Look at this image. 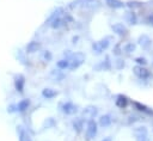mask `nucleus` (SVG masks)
<instances>
[{
    "mask_svg": "<svg viewBox=\"0 0 153 141\" xmlns=\"http://www.w3.org/2000/svg\"><path fill=\"white\" fill-rule=\"evenodd\" d=\"M68 61H69L68 68H69L71 70H74V69H76V68H79V67L84 63V61H85V54H82V53L72 54L71 57L68 59Z\"/></svg>",
    "mask_w": 153,
    "mask_h": 141,
    "instance_id": "1",
    "label": "nucleus"
},
{
    "mask_svg": "<svg viewBox=\"0 0 153 141\" xmlns=\"http://www.w3.org/2000/svg\"><path fill=\"white\" fill-rule=\"evenodd\" d=\"M110 41H111V37L108 36V37H104V38H102L100 41L93 43V44H92L93 53H96V54H100L102 51H104L105 49H108L109 45H110Z\"/></svg>",
    "mask_w": 153,
    "mask_h": 141,
    "instance_id": "2",
    "label": "nucleus"
},
{
    "mask_svg": "<svg viewBox=\"0 0 153 141\" xmlns=\"http://www.w3.org/2000/svg\"><path fill=\"white\" fill-rule=\"evenodd\" d=\"M97 131H98V128H97V123L94 122V119H88L87 125H86V131H85L86 140L87 141L92 140L97 135Z\"/></svg>",
    "mask_w": 153,
    "mask_h": 141,
    "instance_id": "3",
    "label": "nucleus"
},
{
    "mask_svg": "<svg viewBox=\"0 0 153 141\" xmlns=\"http://www.w3.org/2000/svg\"><path fill=\"white\" fill-rule=\"evenodd\" d=\"M133 73H134L139 79H142V80L148 79L149 75H151L148 69H146L143 66H139V65H136V66L133 68Z\"/></svg>",
    "mask_w": 153,
    "mask_h": 141,
    "instance_id": "4",
    "label": "nucleus"
},
{
    "mask_svg": "<svg viewBox=\"0 0 153 141\" xmlns=\"http://www.w3.org/2000/svg\"><path fill=\"white\" fill-rule=\"evenodd\" d=\"M111 29L118 36H127L128 35V29L123 23H116V24L111 25Z\"/></svg>",
    "mask_w": 153,
    "mask_h": 141,
    "instance_id": "5",
    "label": "nucleus"
},
{
    "mask_svg": "<svg viewBox=\"0 0 153 141\" xmlns=\"http://www.w3.org/2000/svg\"><path fill=\"white\" fill-rule=\"evenodd\" d=\"M61 110H62V112H65L66 115H74V114L78 111V106H76L75 104H73L72 102H66V103L62 104Z\"/></svg>",
    "mask_w": 153,
    "mask_h": 141,
    "instance_id": "6",
    "label": "nucleus"
},
{
    "mask_svg": "<svg viewBox=\"0 0 153 141\" xmlns=\"http://www.w3.org/2000/svg\"><path fill=\"white\" fill-rule=\"evenodd\" d=\"M102 6L99 0H82L81 7L86 10H97Z\"/></svg>",
    "mask_w": 153,
    "mask_h": 141,
    "instance_id": "7",
    "label": "nucleus"
},
{
    "mask_svg": "<svg viewBox=\"0 0 153 141\" xmlns=\"http://www.w3.org/2000/svg\"><path fill=\"white\" fill-rule=\"evenodd\" d=\"M24 85H25V78L22 74H17L14 78V87L18 92H23L24 91Z\"/></svg>",
    "mask_w": 153,
    "mask_h": 141,
    "instance_id": "8",
    "label": "nucleus"
},
{
    "mask_svg": "<svg viewBox=\"0 0 153 141\" xmlns=\"http://www.w3.org/2000/svg\"><path fill=\"white\" fill-rule=\"evenodd\" d=\"M97 112H98L97 108L90 105V106H87L86 109H84V111H82V116H84L85 118H87V119H93V117L97 115Z\"/></svg>",
    "mask_w": 153,
    "mask_h": 141,
    "instance_id": "9",
    "label": "nucleus"
},
{
    "mask_svg": "<svg viewBox=\"0 0 153 141\" xmlns=\"http://www.w3.org/2000/svg\"><path fill=\"white\" fill-rule=\"evenodd\" d=\"M39 49H41V43L37 42V41H31V42H29L27 45H26V48H25L26 53H29V54L36 53V51H38Z\"/></svg>",
    "mask_w": 153,
    "mask_h": 141,
    "instance_id": "10",
    "label": "nucleus"
},
{
    "mask_svg": "<svg viewBox=\"0 0 153 141\" xmlns=\"http://www.w3.org/2000/svg\"><path fill=\"white\" fill-rule=\"evenodd\" d=\"M115 104H116V106H118L120 109H124V108H127V105L129 104V99H128L126 96H123V94H118L117 98H116Z\"/></svg>",
    "mask_w": 153,
    "mask_h": 141,
    "instance_id": "11",
    "label": "nucleus"
},
{
    "mask_svg": "<svg viewBox=\"0 0 153 141\" xmlns=\"http://www.w3.org/2000/svg\"><path fill=\"white\" fill-rule=\"evenodd\" d=\"M139 44L143 48V49H148L149 47H151V44H152V39L147 36V35H141L140 37H139Z\"/></svg>",
    "mask_w": 153,
    "mask_h": 141,
    "instance_id": "12",
    "label": "nucleus"
},
{
    "mask_svg": "<svg viewBox=\"0 0 153 141\" xmlns=\"http://www.w3.org/2000/svg\"><path fill=\"white\" fill-rule=\"evenodd\" d=\"M133 105L135 106V109H136L137 111L145 112V114H147V115H153V110L149 109L148 106H146L145 104H141V103H139V102H133Z\"/></svg>",
    "mask_w": 153,
    "mask_h": 141,
    "instance_id": "13",
    "label": "nucleus"
},
{
    "mask_svg": "<svg viewBox=\"0 0 153 141\" xmlns=\"http://www.w3.org/2000/svg\"><path fill=\"white\" fill-rule=\"evenodd\" d=\"M49 24H50V27H53V29H60V27H62L63 25H66L63 18H62V16L54 18L53 20L49 22Z\"/></svg>",
    "mask_w": 153,
    "mask_h": 141,
    "instance_id": "14",
    "label": "nucleus"
},
{
    "mask_svg": "<svg viewBox=\"0 0 153 141\" xmlns=\"http://www.w3.org/2000/svg\"><path fill=\"white\" fill-rule=\"evenodd\" d=\"M111 122H112V118H111L110 115H103V116L99 117V122L98 123H99V125L102 128H106V127H109L111 124Z\"/></svg>",
    "mask_w": 153,
    "mask_h": 141,
    "instance_id": "15",
    "label": "nucleus"
},
{
    "mask_svg": "<svg viewBox=\"0 0 153 141\" xmlns=\"http://www.w3.org/2000/svg\"><path fill=\"white\" fill-rule=\"evenodd\" d=\"M110 68H111V63L109 61V56H105V61H102L99 65H97L94 67V69H97V70H108Z\"/></svg>",
    "mask_w": 153,
    "mask_h": 141,
    "instance_id": "16",
    "label": "nucleus"
},
{
    "mask_svg": "<svg viewBox=\"0 0 153 141\" xmlns=\"http://www.w3.org/2000/svg\"><path fill=\"white\" fill-rule=\"evenodd\" d=\"M105 2H106V5H108L109 7L115 8V10H117V8H123V7L126 6V4L122 2L121 0H105Z\"/></svg>",
    "mask_w": 153,
    "mask_h": 141,
    "instance_id": "17",
    "label": "nucleus"
},
{
    "mask_svg": "<svg viewBox=\"0 0 153 141\" xmlns=\"http://www.w3.org/2000/svg\"><path fill=\"white\" fill-rule=\"evenodd\" d=\"M17 131L19 134V141H30V137H29V134L27 131L23 128V127H17Z\"/></svg>",
    "mask_w": 153,
    "mask_h": 141,
    "instance_id": "18",
    "label": "nucleus"
},
{
    "mask_svg": "<svg viewBox=\"0 0 153 141\" xmlns=\"http://www.w3.org/2000/svg\"><path fill=\"white\" fill-rule=\"evenodd\" d=\"M17 111H20V112H23V111H25L29 106H30V100L26 98V99H22L17 105Z\"/></svg>",
    "mask_w": 153,
    "mask_h": 141,
    "instance_id": "19",
    "label": "nucleus"
},
{
    "mask_svg": "<svg viewBox=\"0 0 153 141\" xmlns=\"http://www.w3.org/2000/svg\"><path fill=\"white\" fill-rule=\"evenodd\" d=\"M124 18H126V20H127L129 24H131V25H134V24L137 23V17H136V14L134 13V11L127 12L126 16H124Z\"/></svg>",
    "mask_w": 153,
    "mask_h": 141,
    "instance_id": "20",
    "label": "nucleus"
},
{
    "mask_svg": "<svg viewBox=\"0 0 153 141\" xmlns=\"http://www.w3.org/2000/svg\"><path fill=\"white\" fill-rule=\"evenodd\" d=\"M42 96L44 98H47V99H51V98H54V97L57 96V92L55 90H53V88H44L42 91Z\"/></svg>",
    "mask_w": 153,
    "mask_h": 141,
    "instance_id": "21",
    "label": "nucleus"
},
{
    "mask_svg": "<svg viewBox=\"0 0 153 141\" xmlns=\"http://www.w3.org/2000/svg\"><path fill=\"white\" fill-rule=\"evenodd\" d=\"M73 128L76 133H80L84 128V119L82 118H75L73 121Z\"/></svg>",
    "mask_w": 153,
    "mask_h": 141,
    "instance_id": "22",
    "label": "nucleus"
},
{
    "mask_svg": "<svg viewBox=\"0 0 153 141\" xmlns=\"http://www.w3.org/2000/svg\"><path fill=\"white\" fill-rule=\"evenodd\" d=\"M68 66H69V61L67 59H62L56 62V67L59 69H66V68H68Z\"/></svg>",
    "mask_w": 153,
    "mask_h": 141,
    "instance_id": "23",
    "label": "nucleus"
},
{
    "mask_svg": "<svg viewBox=\"0 0 153 141\" xmlns=\"http://www.w3.org/2000/svg\"><path fill=\"white\" fill-rule=\"evenodd\" d=\"M126 6H128V7H130V8H140V7H142L143 6V4L141 2V1H128V2H126Z\"/></svg>",
    "mask_w": 153,
    "mask_h": 141,
    "instance_id": "24",
    "label": "nucleus"
},
{
    "mask_svg": "<svg viewBox=\"0 0 153 141\" xmlns=\"http://www.w3.org/2000/svg\"><path fill=\"white\" fill-rule=\"evenodd\" d=\"M50 76H51L54 80H59V81L63 79V74L60 73V70H53L51 74H50Z\"/></svg>",
    "mask_w": 153,
    "mask_h": 141,
    "instance_id": "25",
    "label": "nucleus"
},
{
    "mask_svg": "<svg viewBox=\"0 0 153 141\" xmlns=\"http://www.w3.org/2000/svg\"><path fill=\"white\" fill-rule=\"evenodd\" d=\"M135 48H136V45H135L134 43H127V44L123 47V50H124L126 53H133V51H135Z\"/></svg>",
    "mask_w": 153,
    "mask_h": 141,
    "instance_id": "26",
    "label": "nucleus"
},
{
    "mask_svg": "<svg viewBox=\"0 0 153 141\" xmlns=\"http://www.w3.org/2000/svg\"><path fill=\"white\" fill-rule=\"evenodd\" d=\"M134 133H135V135H136V136L147 135V129H146L145 127H139V128H136V129L134 130Z\"/></svg>",
    "mask_w": 153,
    "mask_h": 141,
    "instance_id": "27",
    "label": "nucleus"
},
{
    "mask_svg": "<svg viewBox=\"0 0 153 141\" xmlns=\"http://www.w3.org/2000/svg\"><path fill=\"white\" fill-rule=\"evenodd\" d=\"M42 59H43L44 61H51L53 54H51L49 50H45V51H43V54H42Z\"/></svg>",
    "mask_w": 153,
    "mask_h": 141,
    "instance_id": "28",
    "label": "nucleus"
},
{
    "mask_svg": "<svg viewBox=\"0 0 153 141\" xmlns=\"http://www.w3.org/2000/svg\"><path fill=\"white\" fill-rule=\"evenodd\" d=\"M135 62L139 65V66H146L147 65V60L145 57H136L135 59Z\"/></svg>",
    "mask_w": 153,
    "mask_h": 141,
    "instance_id": "29",
    "label": "nucleus"
},
{
    "mask_svg": "<svg viewBox=\"0 0 153 141\" xmlns=\"http://www.w3.org/2000/svg\"><path fill=\"white\" fill-rule=\"evenodd\" d=\"M115 63H116V68L117 69H122V68H124V61L123 60H121V59H117L116 61H115Z\"/></svg>",
    "mask_w": 153,
    "mask_h": 141,
    "instance_id": "30",
    "label": "nucleus"
},
{
    "mask_svg": "<svg viewBox=\"0 0 153 141\" xmlns=\"http://www.w3.org/2000/svg\"><path fill=\"white\" fill-rule=\"evenodd\" d=\"M122 51H123V50H121V43H117V44L115 45V48H114V54L118 56Z\"/></svg>",
    "mask_w": 153,
    "mask_h": 141,
    "instance_id": "31",
    "label": "nucleus"
},
{
    "mask_svg": "<svg viewBox=\"0 0 153 141\" xmlns=\"http://www.w3.org/2000/svg\"><path fill=\"white\" fill-rule=\"evenodd\" d=\"M136 141H148L147 135H141V136H136Z\"/></svg>",
    "mask_w": 153,
    "mask_h": 141,
    "instance_id": "32",
    "label": "nucleus"
},
{
    "mask_svg": "<svg viewBox=\"0 0 153 141\" xmlns=\"http://www.w3.org/2000/svg\"><path fill=\"white\" fill-rule=\"evenodd\" d=\"M7 111H8V112H14V111H17V106H16V105H10V106L7 108Z\"/></svg>",
    "mask_w": 153,
    "mask_h": 141,
    "instance_id": "33",
    "label": "nucleus"
},
{
    "mask_svg": "<svg viewBox=\"0 0 153 141\" xmlns=\"http://www.w3.org/2000/svg\"><path fill=\"white\" fill-rule=\"evenodd\" d=\"M147 23L153 26V14H149V16L147 17Z\"/></svg>",
    "mask_w": 153,
    "mask_h": 141,
    "instance_id": "34",
    "label": "nucleus"
},
{
    "mask_svg": "<svg viewBox=\"0 0 153 141\" xmlns=\"http://www.w3.org/2000/svg\"><path fill=\"white\" fill-rule=\"evenodd\" d=\"M102 141H112V139H111L110 136H108V137H104Z\"/></svg>",
    "mask_w": 153,
    "mask_h": 141,
    "instance_id": "35",
    "label": "nucleus"
}]
</instances>
